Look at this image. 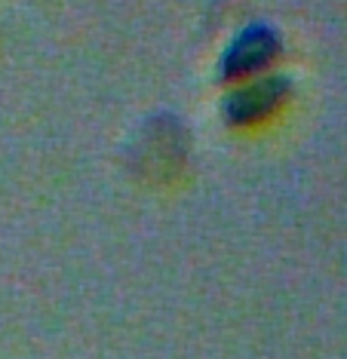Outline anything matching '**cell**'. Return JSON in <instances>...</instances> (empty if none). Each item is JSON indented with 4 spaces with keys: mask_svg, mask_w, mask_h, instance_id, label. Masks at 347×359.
Returning <instances> with one entry per match:
<instances>
[{
    "mask_svg": "<svg viewBox=\"0 0 347 359\" xmlns=\"http://www.w3.org/2000/svg\"><path fill=\"white\" fill-rule=\"evenodd\" d=\"M270 53H274V37L252 31V34L240 37L237 46L228 53V71H234V74H246V71L264 68V62L270 59Z\"/></svg>",
    "mask_w": 347,
    "mask_h": 359,
    "instance_id": "1",
    "label": "cell"
},
{
    "mask_svg": "<svg viewBox=\"0 0 347 359\" xmlns=\"http://www.w3.org/2000/svg\"><path fill=\"white\" fill-rule=\"evenodd\" d=\"M270 89H277L274 83H264V86H249V93H240L234 102H230V111H234V117L240 120H252L258 117V114H268L274 108V95Z\"/></svg>",
    "mask_w": 347,
    "mask_h": 359,
    "instance_id": "2",
    "label": "cell"
}]
</instances>
